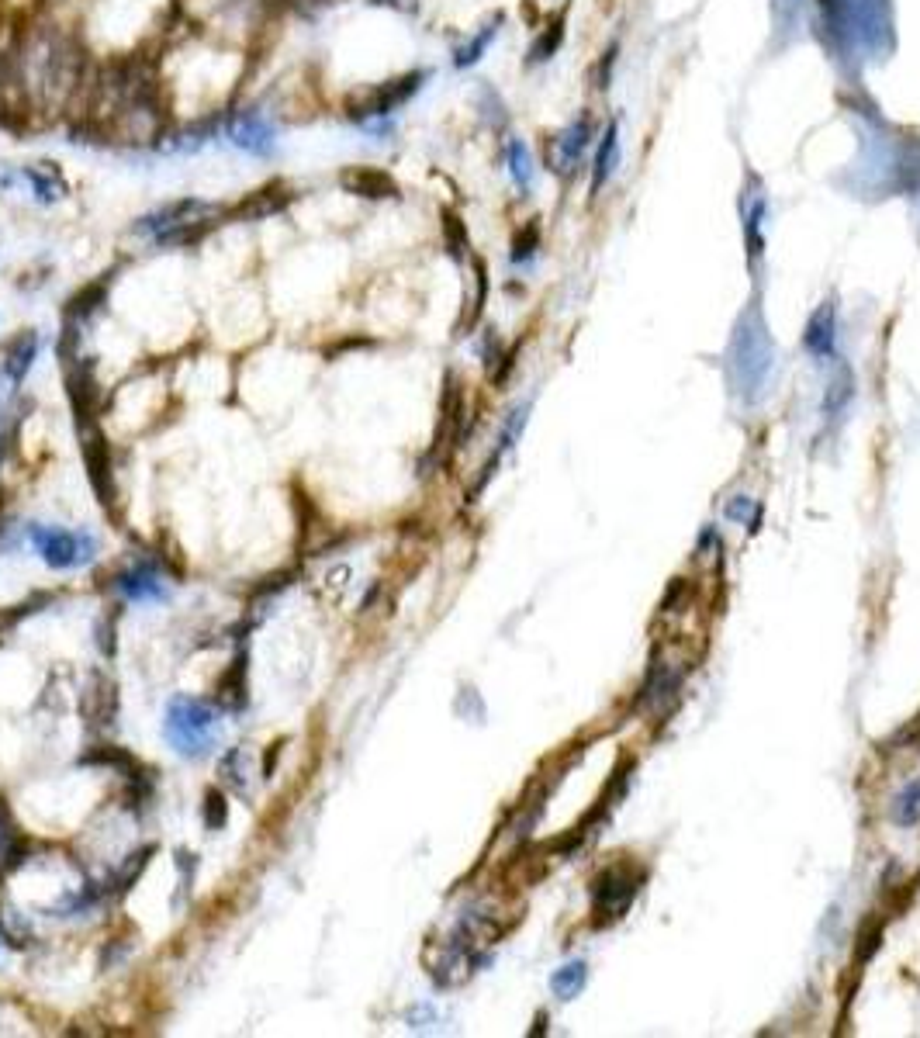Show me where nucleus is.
<instances>
[{
  "mask_svg": "<svg viewBox=\"0 0 920 1038\" xmlns=\"http://www.w3.org/2000/svg\"><path fill=\"white\" fill-rule=\"evenodd\" d=\"M73 194L66 170L56 160H25V163H0V198H21L32 208H59Z\"/></svg>",
  "mask_w": 920,
  "mask_h": 1038,
  "instance_id": "6",
  "label": "nucleus"
},
{
  "mask_svg": "<svg viewBox=\"0 0 920 1038\" xmlns=\"http://www.w3.org/2000/svg\"><path fill=\"white\" fill-rule=\"evenodd\" d=\"M640 883H644V872L630 869V865H609V869H602L592 883L595 924L620 921V917L630 910L633 897H637Z\"/></svg>",
  "mask_w": 920,
  "mask_h": 1038,
  "instance_id": "9",
  "label": "nucleus"
},
{
  "mask_svg": "<svg viewBox=\"0 0 920 1038\" xmlns=\"http://www.w3.org/2000/svg\"><path fill=\"white\" fill-rule=\"evenodd\" d=\"M232 218V201L205 198V194H177L132 218L128 236L156 253L198 250Z\"/></svg>",
  "mask_w": 920,
  "mask_h": 1038,
  "instance_id": "4",
  "label": "nucleus"
},
{
  "mask_svg": "<svg viewBox=\"0 0 920 1038\" xmlns=\"http://www.w3.org/2000/svg\"><path fill=\"white\" fill-rule=\"evenodd\" d=\"M115 589L122 592L128 603H156V599L167 596L163 571L153 561H139L132 568H125L122 575H115Z\"/></svg>",
  "mask_w": 920,
  "mask_h": 1038,
  "instance_id": "12",
  "label": "nucleus"
},
{
  "mask_svg": "<svg viewBox=\"0 0 920 1038\" xmlns=\"http://www.w3.org/2000/svg\"><path fill=\"white\" fill-rule=\"evenodd\" d=\"M298 118V97L288 87L246 90L239 101L218 111V153L270 167L281 160L288 129Z\"/></svg>",
  "mask_w": 920,
  "mask_h": 1038,
  "instance_id": "3",
  "label": "nucleus"
},
{
  "mask_svg": "<svg viewBox=\"0 0 920 1038\" xmlns=\"http://www.w3.org/2000/svg\"><path fill=\"white\" fill-rule=\"evenodd\" d=\"M170 748L180 758H205L215 748L218 734V706L205 703L198 696H173L167 703V720H163Z\"/></svg>",
  "mask_w": 920,
  "mask_h": 1038,
  "instance_id": "7",
  "label": "nucleus"
},
{
  "mask_svg": "<svg viewBox=\"0 0 920 1038\" xmlns=\"http://www.w3.org/2000/svg\"><path fill=\"white\" fill-rule=\"evenodd\" d=\"M772 367H775V350H772V340H768L765 322H761L758 312H744L727 353L730 381H734V391L744 405H754L765 395Z\"/></svg>",
  "mask_w": 920,
  "mask_h": 1038,
  "instance_id": "5",
  "label": "nucleus"
},
{
  "mask_svg": "<svg viewBox=\"0 0 920 1038\" xmlns=\"http://www.w3.org/2000/svg\"><path fill=\"white\" fill-rule=\"evenodd\" d=\"M218 779L236 793H250V772H246V748H229L218 758Z\"/></svg>",
  "mask_w": 920,
  "mask_h": 1038,
  "instance_id": "21",
  "label": "nucleus"
},
{
  "mask_svg": "<svg viewBox=\"0 0 920 1038\" xmlns=\"http://www.w3.org/2000/svg\"><path fill=\"white\" fill-rule=\"evenodd\" d=\"M39 353H42L39 329H21V333H14L11 340L4 343V353H0V371H4L14 385H25V378L32 374Z\"/></svg>",
  "mask_w": 920,
  "mask_h": 1038,
  "instance_id": "13",
  "label": "nucleus"
},
{
  "mask_svg": "<svg viewBox=\"0 0 920 1038\" xmlns=\"http://www.w3.org/2000/svg\"><path fill=\"white\" fill-rule=\"evenodd\" d=\"M256 49L180 18L167 42L149 56L170 122H194L225 111L246 94Z\"/></svg>",
  "mask_w": 920,
  "mask_h": 1038,
  "instance_id": "1",
  "label": "nucleus"
},
{
  "mask_svg": "<svg viewBox=\"0 0 920 1038\" xmlns=\"http://www.w3.org/2000/svg\"><path fill=\"white\" fill-rule=\"evenodd\" d=\"M39 7L42 0H0V18H28Z\"/></svg>",
  "mask_w": 920,
  "mask_h": 1038,
  "instance_id": "32",
  "label": "nucleus"
},
{
  "mask_svg": "<svg viewBox=\"0 0 920 1038\" xmlns=\"http://www.w3.org/2000/svg\"><path fill=\"white\" fill-rule=\"evenodd\" d=\"M585 983H588L585 962H568V966H561L554 976H550V990H554L557 1000H575L578 994H582Z\"/></svg>",
  "mask_w": 920,
  "mask_h": 1038,
  "instance_id": "23",
  "label": "nucleus"
},
{
  "mask_svg": "<svg viewBox=\"0 0 920 1038\" xmlns=\"http://www.w3.org/2000/svg\"><path fill=\"white\" fill-rule=\"evenodd\" d=\"M834 333H837L834 305H820L817 312L810 315V322H806V336H803L806 350H810L813 357H831Z\"/></svg>",
  "mask_w": 920,
  "mask_h": 1038,
  "instance_id": "17",
  "label": "nucleus"
},
{
  "mask_svg": "<svg viewBox=\"0 0 920 1038\" xmlns=\"http://www.w3.org/2000/svg\"><path fill=\"white\" fill-rule=\"evenodd\" d=\"M613 156H616V125H609L606 139H602V146H599V156H595V177H592L595 187L609 177V170H613Z\"/></svg>",
  "mask_w": 920,
  "mask_h": 1038,
  "instance_id": "28",
  "label": "nucleus"
},
{
  "mask_svg": "<svg viewBox=\"0 0 920 1038\" xmlns=\"http://www.w3.org/2000/svg\"><path fill=\"white\" fill-rule=\"evenodd\" d=\"M77 436H80V454H84L90 488H94L97 502H101L104 509H111L118 502V488H115V468H111L108 436L101 433V426L97 423L77 426Z\"/></svg>",
  "mask_w": 920,
  "mask_h": 1038,
  "instance_id": "10",
  "label": "nucleus"
},
{
  "mask_svg": "<svg viewBox=\"0 0 920 1038\" xmlns=\"http://www.w3.org/2000/svg\"><path fill=\"white\" fill-rule=\"evenodd\" d=\"M94 634H97V648H101V654H108V658H111L115 648H118V641H115V634H118V606H115V613H111V616L104 613L101 620H97Z\"/></svg>",
  "mask_w": 920,
  "mask_h": 1038,
  "instance_id": "29",
  "label": "nucleus"
},
{
  "mask_svg": "<svg viewBox=\"0 0 920 1038\" xmlns=\"http://www.w3.org/2000/svg\"><path fill=\"white\" fill-rule=\"evenodd\" d=\"M281 748H284V737H281V741H274V744H267V755H263L260 779H270V776H274V765H277V758H281Z\"/></svg>",
  "mask_w": 920,
  "mask_h": 1038,
  "instance_id": "35",
  "label": "nucleus"
},
{
  "mask_svg": "<svg viewBox=\"0 0 920 1038\" xmlns=\"http://www.w3.org/2000/svg\"><path fill=\"white\" fill-rule=\"evenodd\" d=\"M851 395H855V378H851V371L841 364V371H837V378L831 381V388H827V398H824V412L827 419H837L844 409H848Z\"/></svg>",
  "mask_w": 920,
  "mask_h": 1038,
  "instance_id": "24",
  "label": "nucleus"
},
{
  "mask_svg": "<svg viewBox=\"0 0 920 1038\" xmlns=\"http://www.w3.org/2000/svg\"><path fill=\"white\" fill-rule=\"evenodd\" d=\"M727 519H741V523H748V530H758V526H754V499L737 495V499L727 506Z\"/></svg>",
  "mask_w": 920,
  "mask_h": 1038,
  "instance_id": "31",
  "label": "nucleus"
},
{
  "mask_svg": "<svg viewBox=\"0 0 920 1038\" xmlns=\"http://www.w3.org/2000/svg\"><path fill=\"white\" fill-rule=\"evenodd\" d=\"M25 537H28V544L39 551V558L56 571L84 568V564L94 561V554H97V540L90 537V533H70V530H59V526L28 523Z\"/></svg>",
  "mask_w": 920,
  "mask_h": 1038,
  "instance_id": "8",
  "label": "nucleus"
},
{
  "mask_svg": "<svg viewBox=\"0 0 920 1038\" xmlns=\"http://www.w3.org/2000/svg\"><path fill=\"white\" fill-rule=\"evenodd\" d=\"M201 821H205L208 831H222L229 824V803H225V793L218 786L205 789V803H201Z\"/></svg>",
  "mask_w": 920,
  "mask_h": 1038,
  "instance_id": "25",
  "label": "nucleus"
},
{
  "mask_svg": "<svg viewBox=\"0 0 920 1038\" xmlns=\"http://www.w3.org/2000/svg\"><path fill=\"white\" fill-rule=\"evenodd\" d=\"M533 253H537V225H526L512 243V263H526Z\"/></svg>",
  "mask_w": 920,
  "mask_h": 1038,
  "instance_id": "30",
  "label": "nucleus"
},
{
  "mask_svg": "<svg viewBox=\"0 0 920 1038\" xmlns=\"http://www.w3.org/2000/svg\"><path fill=\"white\" fill-rule=\"evenodd\" d=\"M77 765H97V769H115V772H135V758L122 751L118 744H94L87 755L77 758Z\"/></svg>",
  "mask_w": 920,
  "mask_h": 1038,
  "instance_id": "22",
  "label": "nucleus"
},
{
  "mask_svg": "<svg viewBox=\"0 0 920 1038\" xmlns=\"http://www.w3.org/2000/svg\"><path fill=\"white\" fill-rule=\"evenodd\" d=\"M678 682H682V672H675V668L665 665V661L654 654L651 672H647V682H644V689H640L637 706H644V710H658V706H665L668 699L675 696Z\"/></svg>",
  "mask_w": 920,
  "mask_h": 1038,
  "instance_id": "16",
  "label": "nucleus"
},
{
  "mask_svg": "<svg viewBox=\"0 0 920 1038\" xmlns=\"http://www.w3.org/2000/svg\"><path fill=\"white\" fill-rule=\"evenodd\" d=\"M180 18V0H80L70 14L94 63L149 59Z\"/></svg>",
  "mask_w": 920,
  "mask_h": 1038,
  "instance_id": "2",
  "label": "nucleus"
},
{
  "mask_svg": "<svg viewBox=\"0 0 920 1038\" xmlns=\"http://www.w3.org/2000/svg\"><path fill=\"white\" fill-rule=\"evenodd\" d=\"M250 703V651H239L236 658L229 661V668L222 672L215 686V706L218 710H229L239 713L246 710Z\"/></svg>",
  "mask_w": 920,
  "mask_h": 1038,
  "instance_id": "14",
  "label": "nucleus"
},
{
  "mask_svg": "<svg viewBox=\"0 0 920 1038\" xmlns=\"http://www.w3.org/2000/svg\"><path fill=\"white\" fill-rule=\"evenodd\" d=\"M374 11H391V14H412L416 11V0H364Z\"/></svg>",
  "mask_w": 920,
  "mask_h": 1038,
  "instance_id": "34",
  "label": "nucleus"
},
{
  "mask_svg": "<svg viewBox=\"0 0 920 1038\" xmlns=\"http://www.w3.org/2000/svg\"><path fill=\"white\" fill-rule=\"evenodd\" d=\"M339 187H343V194L371 198V201H384L398 194L391 173H384L381 167H346L343 177H339Z\"/></svg>",
  "mask_w": 920,
  "mask_h": 1038,
  "instance_id": "15",
  "label": "nucleus"
},
{
  "mask_svg": "<svg viewBox=\"0 0 920 1038\" xmlns=\"http://www.w3.org/2000/svg\"><path fill=\"white\" fill-rule=\"evenodd\" d=\"M893 821L903 824V827H910V824L920 821V782H910V786L903 789L900 796H896V803H893Z\"/></svg>",
  "mask_w": 920,
  "mask_h": 1038,
  "instance_id": "26",
  "label": "nucleus"
},
{
  "mask_svg": "<svg viewBox=\"0 0 920 1038\" xmlns=\"http://www.w3.org/2000/svg\"><path fill=\"white\" fill-rule=\"evenodd\" d=\"M561 45V28H550V32L540 39L537 45L530 49V63H544V59H550V52Z\"/></svg>",
  "mask_w": 920,
  "mask_h": 1038,
  "instance_id": "33",
  "label": "nucleus"
},
{
  "mask_svg": "<svg viewBox=\"0 0 920 1038\" xmlns=\"http://www.w3.org/2000/svg\"><path fill=\"white\" fill-rule=\"evenodd\" d=\"M495 35H499V18L488 21V25H481L467 42H460L454 49V66H457V70H471V66H478L481 59H485L488 45L495 42Z\"/></svg>",
  "mask_w": 920,
  "mask_h": 1038,
  "instance_id": "19",
  "label": "nucleus"
},
{
  "mask_svg": "<svg viewBox=\"0 0 920 1038\" xmlns=\"http://www.w3.org/2000/svg\"><path fill=\"white\" fill-rule=\"evenodd\" d=\"M153 852H156V848L149 845V848H142V852H132V855H128V859H125L122 865H118L115 872H111V879H104V883H101V893H104V897H122L125 890H132L135 879H139L142 869L149 865V855H153Z\"/></svg>",
  "mask_w": 920,
  "mask_h": 1038,
  "instance_id": "18",
  "label": "nucleus"
},
{
  "mask_svg": "<svg viewBox=\"0 0 920 1038\" xmlns=\"http://www.w3.org/2000/svg\"><path fill=\"white\" fill-rule=\"evenodd\" d=\"M585 146H588V122L582 118V122H575L568 132L561 135V146H557V156H561V163H575L578 156H582Z\"/></svg>",
  "mask_w": 920,
  "mask_h": 1038,
  "instance_id": "27",
  "label": "nucleus"
},
{
  "mask_svg": "<svg viewBox=\"0 0 920 1038\" xmlns=\"http://www.w3.org/2000/svg\"><path fill=\"white\" fill-rule=\"evenodd\" d=\"M4 447H7V430H0V461H4Z\"/></svg>",
  "mask_w": 920,
  "mask_h": 1038,
  "instance_id": "36",
  "label": "nucleus"
},
{
  "mask_svg": "<svg viewBox=\"0 0 920 1038\" xmlns=\"http://www.w3.org/2000/svg\"><path fill=\"white\" fill-rule=\"evenodd\" d=\"M505 170H509L512 184L519 187V191H526L533 180V156L530 149H526L523 139H505Z\"/></svg>",
  "mask_w": 920,
  "mask_h": 1038,
  "instance_id": "20",
  "label": "nucleus"
},
{
  "mask_svg": "<svg viewBox=\"0 0 920 1038\" xmlns=\"http://www.w3.org/2000/svg\"><path fill=\"white\" fill-rule=\"evenodd\" d=\"M118 713V689L115 682L108 679L104 672H90L84 682V692H80V717L87 720L90 731H101L115 720Z\"/></svg>",
  "mask_w": 920,
  "mask_h": 1038,
  "instance_id": "11",
  "label": "nucleus"
}]
</instances>
